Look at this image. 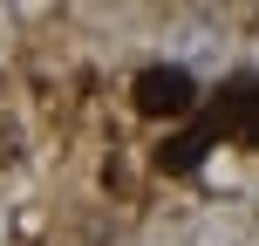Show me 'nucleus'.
Wrapping results in <instances>:
<instances>
[{"label": "nucleus", "instance_id": "obj_1", "mask_svg": "<svg viewBox=\"0 0 259 246\" xmlns=\"http://www.w3.org/2000/svg\"><path fill=\"white\" fill-rule=\"evenodd\" d=\"M130 96H137V110H143V117H184V110L198 103V82H191V68L164 62V68H143Z\"/></svg>", "mask_w": 259, "mask_h": 246}, {"label": "nucleus", "instance_id": "obj_2", "mask_svg": "<svg viewBox=\"0 0 259 246\" xmlns=\"http://www.w3.org/2000/svg\"><path fill=\"white\" fill-rule=\"evenodd\" d=\"M211 144H219V130H211V123H198V130H178V137H164L157 164H164V171H198Z\"/></svg>", "mask_w": 259, "mask_h": 246}]
</instances>
